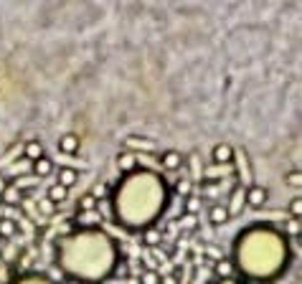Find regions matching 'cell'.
Wrapping results in <instances>:
<instances>
[{
  "mask_svg": "<svg viewBox=\"0 0 302 284\" xmlns=\"http://www.w3.org/2000/svg\"><path fill=\"white\" fill-rule=\"evenodd\" d=\"M269 198V190L264 188V185H251L246 188V203L251 205V208H262L264 203H267Z\"/></svg>",
  "mask_w": 302,
  "mask_h": 284,
  "instance_id": "obj_1",
  "label": "cell"
},
{
  "mask_svg": "<svg viewBox=\"0 0 302 284\" xmlns=\"http://www.w3.org/2000/svg\"><path fill=\"white\" fill-rule=\"evenodd\" d=\"M79 145H81V140H79V135H74V132H66V135L59 137V150L64 155H77Z\"/></svg>",
  "mask_w": 302,
  "mask_h": 284,
  "instance_id": "obj_2",
  "label": "cell"
},
{
  "mask_svg": "<svg viewBox=\"0 0 302 284\" xmlns=\"http://www.w3.org/2000/svg\"><path fill=\"white\" fill-rule=\"evenodd\" d=\"M43 155H46V152H43V142H41V140H28L26 145H23V158L31 160V162L41 160Z\"/></svg>",
  "mask_w": 302,
  "mask_h": 284,
  "instance_id": "obj_3",
  "label": "cell"
},
{
  "mask_svg": "<svg viewBox=\"0 0 302 284\" xmlns=\"http://www.w3.org/2000/svg\"><path fill=\"white\" fill-rule=\"evenodd\" d=\"M160 162L165 170H181V165H183V155L178 150H165L160 155Z\"/></svg>",
  "mask_w": 302,
  "mask_h": 284,
  "instance_id": "obj_4",
  "label": "cell"
},
{
  "mask_svg": "<svg viewBox=\"0 0 302 284\" xmlns=\"http://www.w3.org/2000/svg\"><path fill=\"white\" fill-rule=\"evenodd\" d=\"M208 218H211L213 226H221V223H226L231 218V213H229V208H226L223 203H213L211 211H208Z\"/></svg>",
  "mask_w": 302,
  "mask_h": 284,
  "instance_id": "obj_5",
  "label": "cell"
},
{
  "mask_svg": "<svg viewBox=\"0 0 302 284\" xmlns=\"http://www.w3.org/2000/svg\"><path fill=\"white\" fill-rule=\"evenodd\" d=\"M234 160V147L231 145H226V142H221V145L213 147V162H219V165H226V162H231Z\"/></svg>",
  "mask_w": 302,
  "mask_h": 284,
  "instance_id": "obj_6",
  "label": "cell"
},
{
  "mask_svg": "<svg viewBox=\"0 0 302 284\" xmlns=\"http://www.w3.org/2000/svg\"><path fill=\"white\" fill-rule=\"evenodd\" d=\"M77 180H79V173L74 170V167H69V165L59 167V185L71 188V185H77Z\"/></svg>",
  "mask_w": 302,
  "mask_h": 284,
  "instance_id": "obj_7",
  "label": "cell"
},
{
  "mask_svg": "<svg viewBox=\"0 0 302 284\" xmlns=\"http://www.w3.org/2000/svg\"><path fill=\"white\" fill-rule=\"evenodd\" d=\"M51 173H54V162L48 160L46 155H43L41 160H36V162H33V175H39V178H48Z\"/></svg>",
  "mask_w": 302,
  "mask_h": 284,
  "instance_id": "obj_8",
  "label": "cell"
},
{
  "mask_svg": "<svg viewBox=\"0 0 302 284\" xmlns=\"http://www.w3.org/2000/svg\"><path fill=\"white\" fill-rule=\"evenodd\" d=\"M18 234V226L13 218H0V239L8 241V239H13Z\"/></svg>",
  "mask_w": 302,
  "mask_h": 284,
  "instance_id": "obj_9",
  "label": "cell"
},
{
  "mask_svg": "<svg viewBox=\"0 0 302 284\" xmlns=\"http://www.w3.org/2000/svg\"><path fill=\"white\" fill-rule=\"evenodd\" d=\"M46 196H48V201H51V203H64L66 198H69V188H64V185H48V193H46Z\"/></svg>",
  "mask_w": 302,
  "mask_h": 284,
  "instance_id": "obj_10",
  "label": "cell"
},
{
  "mask_svg": "<svg viewBox=\"0 0 302 284\" xmlns=\"http://www.w3.org/2000/svg\"><path fill=\"white\" fill-rule=\"evenodd\" d=\"M130 147H140V150H147V152H153L155 150V140H140V137H127L124 140Z\"/></svg>",
  "mask_w": 302,
  "mask_h": 284,
  "instance_id": "obj_11",
  "label": "cell"
},
{
  "mask_svg": "<svg viewBox=\"0 0 302 284\" xmlns=\"http://www.w3.org/2000/svg\"><path fill=\"white\" fill-rule=\"evenodd\" d=\"M216 274H219L221 279L231 277V274H234V264H231L229 259H219V262H216Z\"/></svg>",
  "mask_w": 302,
  "mask_h": 284,
  "instance_id": "obj_12",
  "label": "cell"
},
{
  "mask_svg": "<svg viewBox=\"0 0 302 284\" xmlns=\"http://www.w3.org/2000/svg\"><path fill=\"white\" fill-rule=\"evenodd\" d=\"M175 193H178V196H183V198H188L193 193V183L188 178H181L178 183H175Z\"/></svg>",
  "mask_w": 302,
  "mask_h": 284,
  "instance_id": "obj_13",
  "label": "cell"
},
{
  "mask_svg": "<svg viewBox=\"0 0 302 284\" xmlns=\"http://www.w3.org/2000/svg\"><path fill=\"white\" fill-rule=\"evenodd\" d=\"M142 239H145V246H158L162 236H160V231H158V228H147Z\"/></svg>",
  "mask_w": 302,
  "mask_h": 284,
  "instance_id": "obj_14",
  "label": "cell"
},
{
  "mask_svg": "<svg viewBox=\"0 0 302 284\" xmlns=\"http://www.w3.org/2000/svg\"><path fill=\"white\" fill-rule=\"evenodd\" d=\"M117 165H120V170H124V173H130L132 170V167H135V158H132V155L127 152V155H120V158H117Z\"/></svg>",
  "mask_w": 302,
  "mask_h": 284,
  "instance_id": "obj_15",
  "label": "cell"
},
{
  "mask_svg": "<svg viewBox=\"0 0 302 284\" xmlns=\"http://www.w3.org/2000/svg\"><path fill=\"white\" fill-rule=\"evenodd\" d=\"M198 211H201V198L188 196V201H185V216H196Z\"/></svg>",
  "mask_w": 302,
  "mask_h": 284,
  "instance_id": "obj_16",
  "label": "cell"
},
{
  "mask_svg": "<svg viewBox=\"0 0 302 284\" xmlns=\"http://www.w3.org/2000/svg\"><path fill=\"white\" fill-rule=\"evenodd\" d=\"M94 208H97V198L92 196V193L81 196V201H79V211H94Z\"/></svg>",
  "mask_w": 302,
  "mask_h": 284,
  "instance_id": "obj_17",
  "label": "cell"
},
{
  "mask_svg": "<svg viewBox=\"0 0 302 284\" xmlns=\"http://www.w3.org/2000/svg\"><path fill=\"white\" fill-rule=\"evenodd\" d=\"M140 279H142V284H158V282H160L158 272H153V269H142Z\"/></svg>",
  "mask_w": 302,
  "mask_h": 284,
  "instance_id": "obj_18",
  "label": "cell"
},
{
  "mask_svg": "<svg viewBox=\"0 0 302 284\" xmlns=\"http://www.w3.org/2000/svg\"><path fill=\"white\" fill-rule=\"evenodd\" d=\"M289 213H292V218H300L302 216V198H292V201H289Z\"/></svg>",
  "mask_w": 302,
  "mask_h": 284,
  "instance_id": "obj_19",
  "label": "cell"
},
{
  "mask_svg": "<svg viewBox=\"0 0 302 284\" xmlns=\"http://www.w3.org/2000/svg\"><path fill=\"white\" fill-rule=\"evenodd\" d=\"M300 180H302V178H300V170H289V173H287V183H289V185H295V188H297V185H300Z\"/></svg>",
  "mask_w": 302,
  "mask_h": 284,
  "instance_id": "obj_20",
  "label": "cell"
},
{
  "mask_svg": "<svg viewBox=\"0 0 302 284\" xmlns=\"http://www.w3.org/2000/svg\"><path fill=\"white\" fill-rule=\"evenodd\" d=\"M107 193H109V188H107V185L102 183V185H97V188L92 190V196H94V198H104V196H107Z\"/></svg>",
  "mask_w": 302,
  "mask_h": 284,
  "instance_id": "obj_21",
  "label": "cell"
},
{
  "mask_svg": "<svg viewBox=\"0 0 302 284\" xmlns=\"http://www.w3.org/2000/svg\"><path fill=\"white\" fill-rule=\"evenodd\" d=\"M287 228H289V234H295V236H297V234H300V218H292Z\"/></svg>",
  "mask_w": 302,
  "mask_h": 284,
  "instance_id": "obj_22",
  "label": "cell"
},
{
  "mask_svg": "<svg viewBox=\"0 0 302 284\" xmlns=\"http://www.w3.org/2000/svg\"><path fill=\"white\" fill-rule=\"evenodd\" d=\"M158 284H178V279H175L173 274H168V277H162V279H160Z\"/></svg>",
  "mask_w": 302,
  "mask_h": 284,
  "instance_id": "obj_23",
  "label": "cell"
},
{
  "mask_svg": "<svg viewBox=\"0 0 302 284\" xmlns=\"http://www.w3.org/2000/svg\"><path fill=\"white\" fill-rule=\"evenodd\" d=\"M5 190H8V180L0 175V196H5Z\"/></svg>",
  "mask_w": 302,
  "mask_h": 284,
  "instance_id": "obj_24",
  "label": "cell"
},
{
  "mask_svg": "<svg viewBox=\"0 0 302 284\" xmlns=\"http://www.w3.org/2000/svg\"><path fill=\"white\" fill-rule=\"evenodd\" d=\"M206 254H208V256H213V259H221V254H219L216 249H213V246H208V249H206Z\"/></svg>",
  "mask_w": 302,
  "mask_h": 284,
  "instance_id": "obj_25",
  "label": "cell"
},
{
  "mask_svg": "<svg viewBox=\"0 0 302 284\" xmlns=\"http://www.w3.org/2000/svg\"><path fill=\"white\" fill-rule=\"evenodd\" d=\"M64 284H81V282H79V279H66Z\"/></svg>",
  "mask_w": 302,
  "mask_h": 284,
  "instance_id": "obj_26",
  "label": "cell"
}]
</instances>
